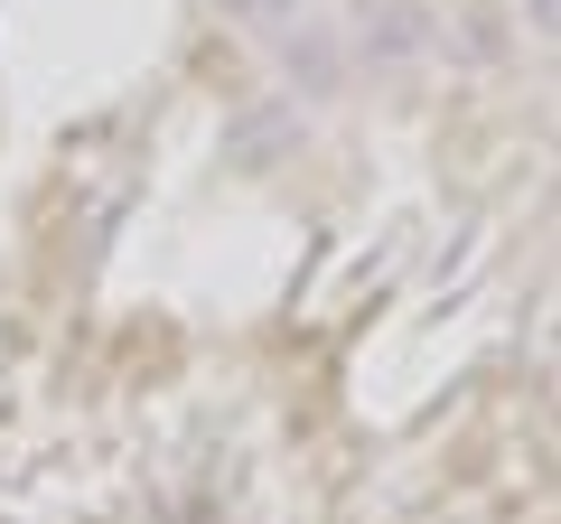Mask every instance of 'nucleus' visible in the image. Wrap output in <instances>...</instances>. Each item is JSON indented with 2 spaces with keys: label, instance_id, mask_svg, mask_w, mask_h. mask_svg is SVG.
Returning <instances> with one entry per match:
<instances>
[{
  "label": "nucleus",
  "instance_id": "nucleus-6",
  "mask_svg": "<svg viewBox=\"0 0 561 524\" xmlns=\"http://www.w3.org/2000/svg\"><path fill=\"white\" fill-rule=\"evenodd\" d=\"M552 84H561V57H552Z\"/></svg>",
  "mask_w": 561,
  "mask_h": 524
},
{
  "label": "nucleus",
  "instance_id": "nucleus-3",
  "mask_svg": "<svg viewBox=\"0 0 561 524\" xmlns=\"http://www.w3.org/2000/svg\"><path fill=\"white\" fill-rule=\"evenodd\" d=\"M309 132H319V122H309L290 94H272V84H262V94H243L234 113H225L216 169H225V179H280V169L309 150Z\"/></svg>",
  "mask_w": 561,
  "mask_h": 524
},
{
  "label": "nucleus",
  "instance_id": "nucleus-5",
  "mask_svg": "<svg viewBox=\"0 0 561 524\" xmlns=\"http://www.w3.org/2000/svg\"><path fill=\"white\" fill-rule=\"evenodd\" d=\"M505 20H515V38H534V47L561 57V0H505Z\"/></svg>",
  "mask_w": 561,
  "mask_h": 524
},
{
  "label": "nucleus",
  "instance_id": "nucleus-1",
  "mask_svg": "<svg viewBox=\"0 0 561 524\" xmlns=\"http://www.w3.org/2000/svg\"><path fill=\"white\" fill-rule=\"evenodd\" d=\"M262 57H272V94H290L309 122L337 113V103L356 94V76H365L356 47H346V20H337V10H300V20L262 47Z\"/></svg>",
  "mask_w": 561,
  "mask_h": 524
},
{
  "label": "nucleus",
  "instance_id": "nucleus-2",
  "mask_svg": "<svg viewBox=\"0 0 561 524\" xmlns=\"http://www.w3.org/2000/svg\"><path fill=\"white\" fill-rule=\"evenodd\" d=\"M337 20H346V47H356L365 76H412V66H431L449 47L440 0H337Z\"/></svg>",
  "mask_w": 561,
  "mask_h": 524
},
{
  "label": "nucleus",
  "instance_id": "nucleus-4",
  "mask_svg": "<svg viewBox=\"0 0 561 524\" xmlns=\"http://www.w3.org/2000/svg\"><path fill=\"white\" fill-rule=\"evenodd\" d=\"M206 10H216V20L234 29V38H253V47H272L280 29H290V20H300V10H309V0H206Z\"/></svg>",
  "mask_w": 561,
  "mask_h": 524
}]
</instances>
